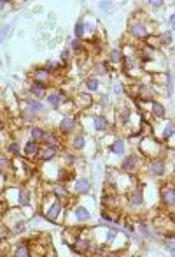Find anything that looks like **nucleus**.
Instances as JSON below:
<instances>
[{"label": "nucleus", "instance_id": "f257e3e1", "mask_svg": "<svg viewBox=\"0 0 175 257\" xmlns=\"http://www.w3.org/2000/svg\"><path fill=\"white\" fill-rule=\"evenodd\" d=\"M165 148L167 146H165L154 134L144 136V138L140 139V144H138V153H140L144 160H151V159H156V157H163Z\"/></svg>", "mask_w": 175, "mask_h": 257}, {"label": "nucleus", "instance_id": "f03ea898", "mask_svg": "<svg viewBox=\"0 0 175 257\" xmlns=\"http://www.w3.org/2000/svg\"><path fill=\"white\" fill-rule=\"evenodd\" d=\"M67 210H68L67 202H63L51 196L49 206L44 208V211H42V219L51 224H63L65 222V217H67Z\"/></svg>", "mask_w": 175, "mask_h": 257}, {"label": "nucleus", "instance_id": "7ed1b4c3", "mask_svg": "<svg viewBox=\"0 0 175 257\" xmlns=\"http://www.w3.org/2000/svg\"><path fill=\"white\" fill-rule=\"evenodd\" d=\"M56 131L63 136V138H70L75 132L83 131L81 129V118L77 114H63L60 122L56 123Z\"/></svg>", "mask_w": 175, "mask_h": 257}, {"label": "nucleus", "instance_id": "20e7f679", "mask_svg": "<svg viewBox=\"0 0 175 257\" xmlns=\"http://www.w3.org/2000/svg\"><path fill=\"white\" fill-rule=\"evenodd\" d=\"M125 201H126V204H128V208H131V210H142V208L146 206V202H147V199H146V187H144L140 181H138L133 189L126 192Z\"/></svg>", "mask_w": 175, "mask_h": 257}, {"label": "nucleus", "instance_id": "39448f33", "mask_svg": "<svg viewBox=\"0 0 175 257\" xmlns=\"http://www.w3.org/2000/svg\"><path fill=\"white\" fill-rule=\"evenodd\" d=\"M153 34L149 29V21L144 20V18H133L131 23L128 25V35L131 39H137V41H146L149 35Z\"/></svg>", "mask_w": 175, "mask_h": 257}, {"label": "nucleus", "instance_id": "423d86ee", "mask_svg": "<svg viewBox=\"0 0 175 257\" xmlns=\"http://www.w3.org/2000/svg\"><path fill=\"white\" fill-rule=\"evenodd\" d=\"M146 160L142 159V155L138 152H131L130 155H125L119 164V171L123 174H137L140 171V168L144 166Z\"/></svg>", "mask_w": 175, "mask_h": 257}, {"label": "nucleus", "instance_id": "0eeeda50", "mask_svg": "<svg viewBox=\"0 0 175 257\" xmlns=\"http://www.w3.org/2000/svg\"><path fill=\"white\" fill-rule=\"evenodd\" d=\"M146 164V173L149 178H154V180H161V178L167 176V160L165 157H156V159H151L144 162Z\"/></svg>", "mask_w": 175, "mask_h": 257}, {"label": "nucleus", "instance_id": "6e6552de", "mask_svg": "<svg viewBox=\"0 0 175 257\" xmlns=\"http://www.w3.org/2000/svg\"><path fill=\"white\" fill-rule=\"evenodd\" d=\"M67 213L74 217V224H75V226H84V224H89V222H91V219H93L91 210H89L88 206H84V204H79V202H77L75 206L68 208Z\"/></svg>", "mask_w": 175, "mask_h": 257}, {"label": "nucleus", "instance_id": "1a4fd4ad", "mask_svg": "<svg viewBox=\"0 0 175 257\" xmlns=\"http://www.w3.org/2000/svg\"><path fill=\"white\" fill-rule=\"evenodd\" d=\"M72 194L75 198H84V196H91L93 192V180L88 176H79L72 181Z\"/></svg>", "mask_w": 175, "mask_h": 257}, {"label": "nucleus", "instance_id": "9d476101", "mask_svg": "<svg viewBox=\"0 0 175 257\" xmlns=\"http://www.w3.org/2000/svg\"><path fill=\"white\" fill-rule=\"evenodd\" d=\"M159 202L167 210H174L175 208V185L172 181H165L159 187Z\"/></svg>", "mask_w": 175, "mask_h": 257}, {"label": "nucleus", "instance_id": "9b49d317", "mask_svg": "<svg viewBox=\"0 0 175 257\" xmlns=\"http://www.w3.org/2000/svg\"><path fill=\"white\" fill-rule=\"evenodd\" d=\"M91 125H93V131H95L96 134H100L102 138H104L105 134H109V131L112 129V122L109 120V116L104 113V111L93 114L91 116Z\"/></svg>", "mask_w": 175, "mask_h": 257}, {"label": "nucleus", "instance_id": "f8f14e48", "mask_svg": "<svg viewBox=\"0 0 175 257\" xmlns=\"http://www.w3.org/2000/svg\"><path fill=\"white\" fill-rule=\"evenodd\" d=\"M68 93L65 92V90H49V93H47V97H46V106H49L51 110L54 111H60L62 110V106L65 101H68Z\"/></svg>", "mask_w": 175, "mask_h": 257}, {"label": "nucleus", "instance_id": "ddd939ff", "mask_svg": "<svg viewBox=\"0 0 175 257\" xmlns=\"http://www.w3.org/2000/svg\"><path fill=\"white\" fill-rule=\"evenodd\" d=\"M72 102H74L75 110H89V108H93V104H95V99H93L91 93L84 92V90H77V92L72 95Z\"/></svg>", "mask_w": 175, "mask_h": 257}, {"label": "nucleus", "instance_id": "4468645a", "mask_svg": "<svg viewBox=\"0 0 175 257\" xmlns=\"http://www.w3.org/2000/svg\"><path fill=\"white\" fill-rule=\"evenodd\" d=\"M131 118H133V110L128 104H121L116 110V123L121 129H130Z\"/></svg>", "mask_w": 175, "mask_h": 257}, {"label": "nucleus", "instance_id": "2eb2a0df", "mask_svg": "<svg viewBox=\"0 0 175 257\" xmlns=\"http://www.w3.org/2000/svg\"><path fill=\"white\" fill-rule=\"evenodd\" d=\"M67 144H68V150L74 153L77 152H83L84 148L88 146V136L84 131H79V132H75L74 136H70V138H67Z\"/></svg>", "mask_w": 175, "mask_h": 257}, {"label": "nucleus", "instance_id": "dca6fc26", "mask_svg": "<svg viewBox=\"0 0 175 257\" xmlns=\"http://www.w3.org/2000/svg\"><path fill=\"white\" fill-rule=\"evenodd\" d=\"M47 93H49V85H44V83H41V81H35V80H30V83H28V95L30 97L42 101V99L47 97Z\"/></svg>", "mask_w": 175, "mask_h": 257}, {"label": "nucleus", "instance_id": "f3484780", "mask_svg": "<svg viewBox=\"0 0 175 257\" xmlns=\"http://www.w3.org/2000/svg\"><path fill=\"white\" fill-rule=\"evenodd\" d=\"M9 257H34L32 256L30 240H18L16 243L11 245V254H9Z\"/></svg>", "mask_w": 175, "mask_h": 257}, {"label": "nucleus", "instance_id": "a211bd4d", "mask_svg": "<svg viewBox=\"0 0 175 257\" xmlns=\"http://www.w3.org/2000/svg\"><path fill=\"white\" fill-rule=\"evenodd\" d=\"M41 148H42V144L35 143L32 139H26L25 143H23V152H21V155L25 157L26 160H35V159H39V155H41Z\"/></svg>", "mask_w": 175, "mask_h": 257}, {"label": "nucleus", "instance_id": "6ab92c4d", "mask_svg": "<svg viewBox=\"0 0 175 257\" xmlns=\"http://www.w3.org/2000/svg\"><path fill=\"white\" fill-rule=\"evenodd\" d=\"M109 152L116 157H125L126 155V139L121 136H112L110 143H109Z\"/></svg>", "mask_w": 175, "mask_h": 257}, {"label": "nucleus", "instance_id": "aec40b11", "mask_svg": "<svg viewBox=\"0 0 175 257\" xmlns=\"http://www.w3.org/2000/svg\"><path fill=\"white\" fill-rule=\"evenodd\" d=\"M146 104H149V113H151V116H153L154 120L161 122V120L167 118V108H165V104H163L161 101L154 99V101L146 102Z\"/></svg>", "mask_w": 175, "mask_h": 257}, {"label": "nucleus", "instance_id": "412c9836", "mask_svg": "<svg viewBox=\"0 0 175 257\" xmlns=\"http://www.w3.org/2000/svg\"><path fill=\"white\" fill-rule=\"evenodd\" d=\"M21 104L25 106V108H28L32 113H35L37 116H41V114H44L47 111V106L44 104L42 101H39V99H34V97H26L21 101Z\"/></svg>", "mask_w": 175, "mask_h": 257}, {"label": "nucleus", "instance_id": "4be33fe9", "mask_svg": "<svg viewBox=\"0 0 175 257\" xmlns=\"http://www.w3.org/2000/svg\"><path fill=\"white\" fill-rule=\"evenodd\" d=\"M28 139H32V141H35V143L42 144L44 143V139H46V134H47V129L46 127L39 125V123H34V125L28 127Z\"/></svg>", "mask_w": 175, "mask_h": 257}, {"label": "nucleus", "instance_id": "5701e85b", "mask_svg": "<svg viewBox=\"0 0 175 257\" xmlns=\"http://www.w3.org/2000/svg\"><path fill=\"white\" fill-rule=\"evenodd\" d=\"M60 155V150L54 146H49V144H42L41 148V155H39V162L42 164H49V162H54V159Z\"/></svg>", "mask_w": 175, "mask_h": 257}, {"label": "nucleus", "instance_id": "b1692460", "mask_svg": "<svg viewBox=\"0 0 175 257\" xmlns=\"http://www.w3.org/2000/svg\"><path fill=\"white\" fill-rule=\"evenodd\" d=\"M63 143H65V138H63V136L60 134L58 131H51V129H47L46 139H44V143H42V144H49V146L58 148L60 152H62Z\"/></svg>", "mask_w": 175, "mask_h": 257}, {"label": "nucleus", "instance_id": "393cba45", "mask_svg": "<svg viewBox=\"0 0 175 257\" xmlns=\"http://www.w3.org/2000/svg\"><path fill=\"white\" fill-rule=\"evenodd\" d=\"M100 86H102V81L100 78H96V76H86L83 81V90L88 93H96V92H100Z\"/></svg>", "mask_w": 175, "mask_h": 257}, {"label": "nucleus", "instance_id": "a878e982", "mask_svg": "<svg viewBox=\"0 0 175 257\" xmlns=\"http://www.w3.org/2000/svg\"><path fill=\"white\" fill-rule=\"evenodd\" d=\"M32 80L41 81V83H44V85H49L53 76H51L49 72H47V69L42 65V67H34V71H32Z\"/></svg>", "mask_w": 175, "mask_h": 257}, {"label": "nucleus", "instance_id": "bb28decb", "mask_svg": "<svg viewBox=\"0 0 175 257\" xmlns=\"http://www.w3.org/2000/svg\"><path fill=\"white\" fill-rule=\"evenodd\" d=\"M67 48L75 55H81V53H86V46H84L83 39H75V37H68L67 41Z\"/></svg>", "mask_w": 175, "mask_h": 257}, {"label": "nucleus", "instance_id": "cd10ccee", "mask_svg": "<svg viewBox=\"0 0 175 257\" xmlns=\"http://www.w3.org/2000/svg\"><path fill=\"white\" fill-rule=\"evenodd\" d=\"M156 37H158V44L161 48H168L174 44V32L172 30H161V32H158L156 34Z\"/></svg>", "mask_w": 175, "mask_h": 257}, {"label": "nucleus", "instance_id": "c85d7f7f", "mask_svg": "<svg viewBox=\"0 0 175 257\" xmlns=\"http://www.w3.org/2000/svg\"><path fill=\"white\" fill-rule=\"evenodd\" d=\"M5 152L9 153L11 157H20L21 152H23V144L20 143V139H13V141H9L7 144H5Z\"/></svg>", "mask_w": 175, "mask_h": 257}, {"label": "nucleus", "instance_id": "c756f323", "mask_svg": "<svg viewBox=\"0 0 175 257\" xmlns=\"http://www.w3.org/2000/svg\"><path fill=\"white\" fill-rule=\"evenodd\" d=\"M125 60V53H123V48H110L109 51V60L107 62L110 65H116V63H123Z\"/></svg>", "mask_w": 175, "mask_h": 257}, {"label": "nucleus", "instance_id": "7c9ffc66", "mask_svg": "<svg viewBox=\"0 0 175 257\" xmlns=\"http://www.w3.org/2000/svg\"><path fill=\"white\" fill-rule=\"evenodd\" d=\"M44 67L47 69V72H49L51 76L54 78V74H58L60 71H62L65 65H63L60 60H46V63H44Z\"/></svg>", "mask_w": 175, "mask_h": 257}, {"label": "nucleus", "instance_id": "2f4dec72", "mask_svg": "<svg viewBox=\"0 0 175 257\" xmlns=\"http://www.w3.org/2000/svg\"><path fill=\"white\" fill-rule=\"evenodd\" d=\"M161 245L168 254H174L175 252V232H167V234H165V240L161 241Z\"/></svg>", "mask_w": 175, "mask_h": 257}, {"label": "nucleus", "instance_id": "473e14b6", "mask_svg": "<svg viewBox=\"0 0 175 257\" xmlns=\"http://www.w3.org/2000/svg\"><path fill=\"white\" fill-rule=\"evenodd\" d=\"M11 171H13V160L0 153V174H9Z\"/></svg>", "mask_w": 175, "mask_h": 257}, {"label": "nucleus", "instance_id": "72a5a7b5", "mask_svg": "<svg viewBox=\"0 0 175 257\" xmlns=\"http://www.w3.org/2000/svg\"><path fill=\"white\" fill-rule=\"evenodd\" d=\"M74 37L75 39H83V41H84V37H86V29H84V20H83V18H79V20L75 21Z\"/></svg>", "mask_w": 175, "mask_h": 257}, {"label": "nucleus", "instance_id": "f704fd0d", "mask_svg": "<svg viewBox=\"0 0 175 257\" xmlns=\"http://www.w3.org/2000/svg\"><path fill=\"white\" fill-rule=\"evenodd\" d=\"M125 86L126 85L123 83L121 80H114L112 81V95H116V97H123V95H125Z\"/></svg>", "mask_w": 175, "mask_h": 257}, {"label": "nucleus", "instance_id": "c9c22d12", "mask_svg": "<svg viewBox=\"0 0 175 257\" xmlns=\"http://www.w3.org/2000/svg\"><path fill=\"white\" fill-rule=\"evenodd\" d=\"M98 9H100L102 13H112L114 9H116V2H112V0H102V2H98Z\"/></svg>", "mask_w": 175, "mask_h": 257}, {"label": "nucleus", "instance_id": "e433bc0d", "mask_svg": "<svg viewBox=\"0 0 175 257\" xmlns=\"http://www.w3.org/2000/svg\"><path fill=\"white\" fill-rule=\"evenodd\" d=\"M72 60H74V53H72L68 48H65V50L60 51V62H62L63 65H68Z\"/></svg>", "mask_w": 175, "mask_h": 257}, {"label": "nucleus", "instance_id": "4c0bfd02", "mask_svg": "<svg viewBox=\"0 0 175 257\" xmlns=\"http://www.w3.org/2000/svg\"><path fill=\"white\" fill-rule=\"evenodd\" d=\"M13 25H9V23H4V25H0V44L9 37V32H11Z\"/></svg>", "mask_w": 175, "mask_h": 257}, {"label": "nucleus", "instance_id": "58836bf2", "mask_svg": "<svg viewBox=\"0 0 175 257\" xmlns=\"http://www.w3.org/2000/svg\"><path fill=\"white\" fill-rule=\"evenodd\" d=\"M147 7L153 9V11H161V9H165V2L163 0H149Z\"/></svg>", "mask_w": 175, "mask_h": 257}, {"label": "nucleus", "instance_id": "ea45409f", "mask_svg": "<svg viewBox=\"0 0 175 257\" xmlns=\"http://www.w3.org/2000/svg\"><path fill=\"white\" fill-rule=\"evenodd\" d=\"M110 106V101H109V95L107 93H102V97L98 99V108H100L102 111L105 110V108H109Z\"/></svg>", "mask_w": 175, "mask_h": 257}, {"label": "nucleus", "instance_id": "a19ab883", "mask_svg": "<svg viewBox=\"0 0 175 257\" xmlns=\"http://www.w3.org/2000/svg\"><path fill=\"white\" fill-rule=\"evenodd\" d=\"M168 30H172V32L175 30V11L170 13V16H168Z\"/></svg>", "mask_w": 175, "mask_h": 257}, {"label": "nucleus", "instance_id": "79ce46f5", "mask_svg": "<svg viewBox=\"0 0 175 257\" xmlns=\"http://www.w3.org/2000/svg\"><path fill=\"white\" fill-rule=\"evenodd\" d=\"M13 4V2H9V0H0V13H2V11H5V9H7V5H11Z\"/></svg>", "mask_w": 175, "mask_h": 257}, {"label": "nucleus", "instance_id": "37998d69", "mask_svg": "<svg viewBox=\"0 0 175 257\" xmlns=\"http://www.w3.org/2000/svg\"><path fill=\"white\" fill-rule=\"evenodd\" d=\"M172 183H174V185H175V169H174V173H172Z\"/></svg>", "mask_w": 175, "mask_h": 257}, {"label": "nucleus", "instance_id": "c03bdc74", "mask_svg": "<svg viewBox=\"0 0 175 257\" xmlns=\"http://www.w3.org/2000/svg\"><path fill=\"white\" fill-rule=\"evenodd\" d=\"M170 257H175V252H174V254H170Z\"/></svg>", "mask_w": 175, "mask_h": 257}, {"label": "nucleus", "instance_id": "a18cd8bd", "mask_svg": "<svg viewBox=\"0 0 175 257\" xmlns=\"http://www.w3.org/2000/svg\"><path fill=\"white\" fill-rule=\"evenodd\" d=\"M0 176H7V174H0Z\"/></svg>", "mask_w": 175, "mask_h": 257}, {"label": "nucleus", "instance_id": "49530a36", "mask_svg": "<svg viewBox=\"0 0 175 257\" xmlns=\"http://www.w3.org/2000/svg\"><path fill=\"white\" fill-rule=\"evenodd\" d=\"M174 60H175V58H174Z\"/></svg>", "mask_w": 175, "mask_h": 257}]
</instances>
